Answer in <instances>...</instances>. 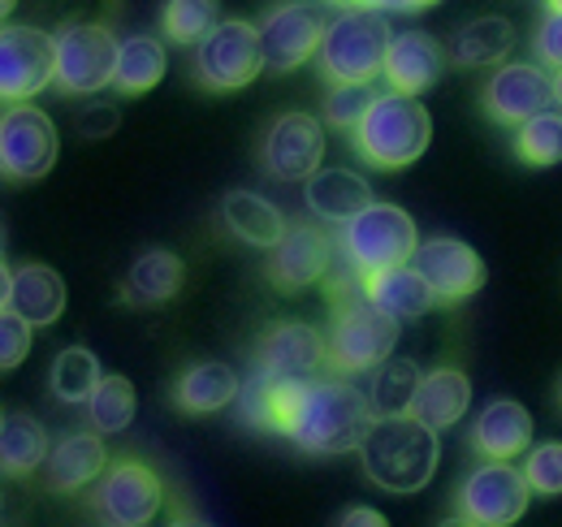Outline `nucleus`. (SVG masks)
I'll list each match as a JSON object with an SVG mask.
<instances>
[{
    "mask_svg": "<svg viewBox=\"0 0 562 527\" xmlns=\"http://www.w3.org/2000/svg\"><path fill=\"white\" fill-rule=\"evenodd\" d=\"M524 475L532 493L541 497H562V441H541L524 455Z\"/></svg>",
    "mask_w": 562,
    "mask_h": 527,
    "instance_id": "nucleus-38",
    "label": "nucleus"
},
{
    "mask_svg": "<svg viewBox=\"0 0 562 527\" xmlns=\"http://www.w3.org/2000/svg\"><path fill=\"white\" fill-rule=\"evenodd\" d=\"M546 9H550V13H562V0H546Z\"/></svg>",
    "mask_w": 562,
    "mask_h": 527,
    "instance_id": "nucleus-45",
    "label": "nucleus"
},
{
    "mask_svg": "<svg viewBox=\"0 0 562 527\" xmlns=\"http://www.w3.org/2000/svg\"><path fill=\"white\" fill-rule=\"evenodd\" d=\"M31 329H35V325L22 321L18 312H9V307L0 312V368H4V372H13V368L31 355Z\"/></svg>",
    "mask_w": 562,
    "mask_h": 527,
    "instance_id": "nucleus-39",
    "label": "nucleus"
},
{
    "mask_svg": "<svg viewBox=\"0 0 562 527\" xmlns=\"http://www.w3.org/2000/svg\"><path fill=\"white\" fill-rule=\"evenodd\" d=\"M303 199H307V212L321 216V221H334V225H347L355 212H363L372 203V187L351 173V169H316L303 187Z\"/></svg>",
    "mask_w": 562,
    "mask_h": 527,
    "instance_id": "nucleus-24",
    "label": "nucleus"
},
{
    "mask_svg": "<svg viewBox=\"0 0 562 527\" xmlns=\"http://www.w3.org/2000/svg\"><path fill=\"white\" fill-rule=\"evenodd\" d=\"M61 152L57 122L35 104H9L0 117V165L13 182H40Z\"/></svg>",
    "mask_w": 562,
    "mask_h": 527,
    "instance_id": "nucleus-9",
    "label": "nucleus"
},
{
    "mask_svg": "<svg viewBox=\"0 0 562 527\" xmlns=\"http://www.w3.org/2000/svg\"><path fill=\"white\" fill-rule=\"evenodd\" d=\"M532 53L537 61L550 69H562V13H546L537 35H532Z\"/></svg>",
    "mask_w": 562,
    "mask_h": 527,
    "instance_id": "nucleus-40",
    "label": "nucleus"
},
{
    "mask_svg": "<svg viewBox=\"0 0 562 527\" xmlns=\"http://www.w3.org/2000/svg\"><path fill=\"white\" fill-rule=\"evenodd\" d=\"M363 290H368V299L376 307H385L398 321H416L424 312L441 307L437 303V290L428 285V277H424L416 264H398V268L372 272V277H363Z\"/></svg>",
    "mask_w": 562,
    "mask_h": 527,
    "instance_id": "nucleus-23",
    "label": "nucleus"
},
{
    "mask_svg": "<svg viewBox=\"0 0 562 527\" xmlns=\"http://www.w3.org/2000/svg\"><path fill=\"white\" fill-rule=\"evenodd\" d=\"M48 462V433L35 415L26 411H4L0 419V467L9 480L35 475Z\"/></svg>",
    "mask_w": 562,
    "mask_h": 527,
    "instance_id": "nucleus-29",
    "label": "nucleus"
},
{
    "mask_svg": "<svg viewBox=\"0 0 562 527\" xmlns=\"http://www.w3.org/2000/svg\"><path fill=\"white\" fill-rule=\"evenodd\" d=\"M234 397H238V372L229 363H216V359L191 363L173 385V406L187 415H216Z\"/></svg>",
    "mask_w": 562,
    "mask_h": 527,
    "instance_id": "nucleus-27",
    "label": "nucleus"
},
{
    "mask_svg": "<svg viewBox=\"0 0 562 527\" xmlns=\"http://www.w3.org/2000/svg\"><path fill=\"white\" fill-rule=\"evenodd\" d=\"M334 264V243L321 225H290L278 247H269V281L281 294L316 285Z\"/></svg>",
    "mask_w": 562,
    "mask_h": 527,
    "instance_id": "nucleus-18",
    "label": "nucleus"
},
{
    "mask_svg": "<svg viewBox=\"0 0 562 527\" xmlns=\"http://www.w3.org/2000/svg\"><path fill=\"white\" fill-rule=\"evenodd\" d=\"M376 87L372 82H334V91L325 96V122L334 131H359V122L368 117V109L376 104Z\"/></svg>",
    "mask_w": 562,
    "mask_h": 527,
    "instance_id": "nucleus-37",
    "label": "nucleus"
},
{
    "mask_svg": "<svg viewBox=\"0 0 562 527\" xmlns=\"http://www.w3.org/2000/svg\"><path fill=\"white\" fill-rule=\"evenodd\" d=\"M554 104V74L541 66H497L481 91V109L497 126H524Z\"/></svg>",
    "mask_w": 562,
    "mask_h": 527,
    "instance_id": "nucleus-15",
    "label": "nucleus"
},
{
    "mask_svg": "<svg viewBox=\"0 0 562 527\" xmlns=\"http://www.w3.org/2000/svg\"><path fill=\"white\" fill-rule=\"evenodd\" d=\"M437 0H376V9H390V13H420V9H432Z\"/></svg>",
    "mask_w": 562,
    "mask_h": 527,
    "instance_id": "nucleus-43",
    "label": "nucleus"
},
{
    "mask_svg": "<svg viewBox=\"0 0 562 527\" xmlns=\"http://www.w3.org/2000/svg\"><path fill=\"white\" fill-rule=\"evenodd\" d=\"M325 13L307 0H285L278 4L265 26H260V40H265V69L273 74H290V69L307 66L312 57H321V40H325Z\"/></svg>",
    "mask_w": 562,
    "mask_h": 527,
    "instance_id": "nucleus-14",
    "label": "nucleus"
},
{
    "mask_svg": "<svg viewBox=\"0 0 562 527\" xmlns=\"http://www.w3.org/2000/svg\"><path fill=\"white\" fill-rule=\"evenodd\" d=\"M394 31L385 22V9L376 4H347V13L329 18L321 40V69L334 82H372L385 74Z\"/></svg>",
    "mask_w": 562,
    "mask_h": 527,
    "instance_id": "nucleus-5",
    "label": "nucleus"
},
{
    "mask_svg": "<svg viewBox=\"0 0 562 527\" xmlns=\"http://www.w3.org/2000/svg\"><path fill=\"white\" fill-rule=\"evenodd\" d=\"M165 69H169V57H165L160 40H151V35H131V40H122L113 87H117L122 96H143V91H151V87L165 78Z\"/></svg>",
    "mask_w": 562,
    "mask_h": 527,
    "instance_id": "nucleus-32",
    "label": "nucleus"
},
{
    "mask_svg": "<svg viewBox=\"0 0 562 527\" xmlns=\"http://www.w3.org/2000/svg\"><path fill=\"white\" fill-rule=\"evenodd\" d=\"M122 40L100 22H70L57 35V91L95 96L117 78Z\"/></svg>",
    "mask_w": 562,
    "mask_h": 527,
    "instance_id": "nucleus-7",
    "label": "nucleus"
},
{
    "mask_svg": "<svg viewBox=\"0 0 562 527\" xmlns=\"http://www.w3.org/2000/svg\"><path fill=\"white\" fill-rule=\"evenodd\" d=\"M338 524H368V527H381L385 524V515L381 511H368V506H355V511H347Z\"/></svg>",
    "mask_w": 562,
    "mask_h": 527,
    "instance_id": "nucleus-42",
    "label": "nucleus"
},
{
    "mask_svg": "<svg viewBox=\"0 0 562 527\" xmlns=\"http://www.w3.org/2000/svg\"><path fill=\"white\" fill-rule=\"evenodd\" d=\"M459 502H463L459 524L506 527L524 519V511L532 502V484H528L524 467H515V459H485L463 480Z\"/></svg>",
    "mask_w": 562,
    "mask_h": 527,
    "instance_id": "nucleus-8",
    "label": "nucleus"
},
{
    "mask_svg": "<svg viewBox=\"0 0 562 527\" xmlns=\"http://www.w3.org/2000/svg\"><path fill=\"white\" fill-rule=\"evenodd\" d=\"M412 264L428 277V285L437 290V303H441V307L472 299V294L485 285V277H490L485 260H481L463 238H446V234L420 243Z\"/></svg>",
    "mask_w": 562,
    "mask_h": 527,
    "instance_id": "nucleus-16",
    "label": "nucleus"
},
{
    "mask_svg": "<svg viewBox=\"0 0 562 527\" xmlns=\"http://www.w3.org/2000/svg\"><path fill=\"white\" fill-rule=\"evenodd\" d=\"M329 368V337L303 321H278L256 341V381H316Z\"/></svg>",
    "mask_w": 562,
    "mask_h": 527,
    "instance_id": "nucleus-11",
    "label": "nucleus"
},
{
    "mask_svg": "<svg viewBox=\"0 0 562 527\" xmlns=\"http://www.w3.org/2000/svg\"><path fill=\"white\" fill-rule=\"evenodd\" d=\"M420 368L412 359H381L368 377V406L376 419H390V415H412V402L420 390Z\"/></svg>",
    "mask_w": 562,
    "mask_h": 527,
    "instance_id": "nucleus-31",
    "label": "nucleus"
},
{
    "mask_svg": "<svg viewBox=\"0 0 562 527\" xmlns=\"http://www.w3.org/2000/svg\"><path fill=\"white\" fill-rule=\"evenodd\" d=\"M441 74H446V48H441L428 31H403V35H394L390 61H385V82H390V91L424 96L428 87H437Z\"/></svg>",
    "mask_w": 562,
    "mask_h": 527,
    "instance_id": "nucleus-20",
    "label": "nucleus"
},
{
    "mask_svg": "<svg viewBox=\"0 0 562 527\" xmlns=\"http://www.w3.org/2000/svg\"><path fill=\"white\" fill-rule=\"evenodd\" d=\"M182 277H187V268L173 251L151 247L131 264L126 285H122V303L126 307H160L182 290Z\"/></svg>",
    "mask_w": 562,
    "mask_h": 527,
    "instance_id": "nucleus-25",
    "label": "nucleus"
},
{
    "mask_svg": "<svg viewBox=\"0 0 562 527\" xmlns=\"http://www.w3.org/2000/svg\"><path fill=\"white\" fill-rule=\"evenodd\" d=\"M109 471V450L95 433H70L66 441H57L44 462V484L53 493H82L91 489L100 475Z\"/></svg>",
    "mask_w": 562,
    "mask_h": 527,
    "instance_id": "nucleus-22",
    "label": "nucleus"
},
{
    "mask_svg": "<svg viewBox=\"0 0 562 527\" xmlns=\"http://www.w3.org/2000/svg\"><path fill=\"white\" fill-rule=\"evenodd\" d=\"M554 104L562 109V69H554Z\"/></svg>",
    "mask_w": 562,
    "mask_h": 527,
    "instance_id": "nucleus-44",
    "label": "nucleus"
},
{
    "mask_svg": "<svg viewBox=\"0 0 562 527\" xmlns=\"http://www.w3.org/2000/svg\"><path fill=\"white\" fill-rule=\"evenodd\" d=\"M221 22H225L221 0H165V9H160L165 40H173V44H204Z\"/></svg>",
    "mask_w": 562,
    "mask_h": 527,
    "instance_id": "nucleus-34",
    "label": "nucleus"
},
{
    "mask_svg": "<svg viewBox=\"0 0 562 527\" xmlns=\"http://www.w3.org/2000/svg\"><path fill=\"white\" fill-rule=\"evenodd\" d=\"M0 303L9 312H18L22 321H31L35 329L57 325L66 312V281L61 272H53L48 264H22V268H4V290Z\"/></svg>",
    "mask_w": 562,
    "mask_h": 527,
    "instance_id": "nucleus-19",
    "label": "nucleus"
},
{
    "mask_svg": "<svg viewBox=\"0 0 562 527\" xmlns=\"http://www.w3.org/2000/svg\"><path fill=\"white\" fill-rule=\"evenodd\" d=\"M428 138H432V122H428V109L420 100L403 96V91H381L355 131V152L372 169L394 173V169H407L420 160L428 152Z\"/></svg>",
    "mask_w": 562,
    "mask_h": 527,
    "instance_id": "nucleus-4",
    "label": "nucleus"
},
{
    "mask_svg": "<svg viewBox=\"0 0 562 527\" xmlns=\"http://www.w3.org/2000/svg\"><path fill=\"white\" fill-rule=\"evenodd\" d=\"M195 69H200V82L212 91H238L247 82L260 78L265 69V40H260V26L251 22H221L209 40L195 48Z\"/></svg>",
    "mask_w": 562,
    "mask_h": 527,
    "instance_id": "nucleus-10",
    "label": "nucleus"
},
{
    "mask_svg": "<svg viewBox=\"0 0 562 527\" xmlns=\"http://www.w3.org/2000/svg\"><path fill=\"white\" fill-rule=\"evenodd\" d=\"M87 411H91L95 433H126V428L135 424L139 394H135V385H131L126 377H104L100 390L87 402Z\"/></svg>",
    "mask_w": 562,
    "mask_h": 527,
    "instance_id": "nucleus-36",
    "label": "nucleus"
},
{
    "mask_svg": "<svg viewBox=\"0 0 562 527\" xmlns=\"http://www.w3.org/2000/svg\"><path fill=\"white\" fill-rule=\"evenodd\" d=\"M225 225L234 238H243L247 247H278L281 234L290 229L281 208L273 199L256 195V191H229L225 195Z\"/></svg>",
    "mask_w": 562,
    "mask_h": 527,
    "instance_id": "nucleus-28",
    "label": "nucleus"
},
{
    "mask_svg": "<svg viewBox=\"0 0 562 527\" xmlns=\"http://www.w3.org/2000/svg\"><path fill=\"white\" fill-rule=\"evenodd\" d=\"M325 160V126L307 113H281L265 134V169L278 182H307Z\"/></svg>",
    "mask_w": 562,
    "mask_h": 527,
    "instance_id": "nucleus-17",
    "label": "nucleus"
},
{
    "mask_svg": "<svg viewBox=\"0 0 562 527\" xmlns=\"http://www.w3.org/2000/svg\"><path fill=\"white\" fill-rule=\"evenodd\" d=\"M338 4H376V0H338Z\"/></svg>",
    "mask_w": 562,
    "mask_h": 527,
    "instance_id": "nucleus-46",
    "label": "nucleus"
},
{
    "mask_svg": "<svg viewBox=\"0 0 562 527\" xmlns=\"http://www.w3.org/2000/svg\"><path fill=\"white\" fill-rule=\"evenodd\" d=\"M472 450L481 459H524L532 450V415L515 397L490 402L472 424Z\"/></svg>",
    "mask_w": 562,
    "mask_h": 527,
    "instance_id": "nucleus-21",
    "label": "nucleus"
},
{
    "mask_svg": "<svg viewBox=\"0 0 562 527\" xmlns=\"http://www.w3.org/2000/svg\"><path fill=\"white\" fill-rule=\"evenodd\" d=\"M468 402H472V381L459 368H437L420 381L412 415L420 424H428L432 433H441V428H454L468 415Z\"/></svg>",
    "mask_w": 562,
    "mask_h": 527,
    "instance_id": "nucleus-26",
    "label": "nucleus"
},
{
    "mask_svg": "<svg viewBox=\"0 0 562 527\" xmlns=\"http://www.w3.org/2000/svg\"><path fill=\"white\" fill-rule=\"evenodd\" d=\"M57 82V40L40 26L9 22L0 35V96L4 104H22Z\"/></svg>",
    "mask_w": 562,
    "mask_h": 527,
    "instance_id": "nucleus-12",
    "label": "nucleus"
},
{
    "mask_svg": "<svg viewBox=\"0 0 562 527\" xmlns=\"http://www.w3.org/2000/svg\"><path fill=\"white\" fill-rule=\"evenodd\" d=\"M48 381H53V394L61 397L66 406H78V402H91V394L104 381V372H100V359L87 346H70V350H61L53 359Z\"/></svg>",
    "mask_w": 562,
    "mask_h": 527,
    "instance_id": "nucleus-33",
    "label": "nucleus"
},
{
    "mask_svg": "<svg viewBox=\"0 0 562 527\" xmlns=\"http://www.w3.org/2000/svg\"><path fill=\"white\" fill-rule=\"evenodd\" d=\"M91 502H95V515H100L104 524L143 527L156 519V511H160V502H165V484H160V475H156L147 462L122 459L100 475Z\"/></svg>",
    "mask_w": 562,
    "mask_h": 527,
    "instance_id": "nucleus-13",
    "label": "nucleus"
},
{
    "mask_svg": "<svg viewBox=\"0 0 562 527\" xmlns=\"http://www.w3.org/2000/svg\"><path fill=\"white\" fill-rule=\"evenodd\" d=\"M329 307H334V333H329V368L355 377L372 372L381 359L394 355L398 341V316L376 307L363 290V277L347 264V272L329 277Z\"/></svg>",
    "mask_w": 562,
    "mask_h": 527,
    "instance_id": "nucleus-2",
    "label": "nucleus"
},
{
    "mask_svg": "<svg viewBox=\"0 0 562 527\" xmlns=\"http://www.w3.org/2000/svg\"><path fill=\"white\" fill-rule=\"evenodd\" d=\"M247 419L290 437L307 455H351L376 424L368 394L342 372L316 381H251Z\"/></svg>",
    "mask_w": 562,
    "mask_h": 527,
    "instance_id": "nucleus-1",
    "label": "nucleus"
},
{
    "mask_svg": "<svg viewBox=\"0 0 562 527\" xmlns=\"http://www.w3.org/2000/svg\"><path fill=\"white\" fill-rule=\"evenodd\" d=\"M359 459L376 489L407 497V493H420L432 480V471L441 462V441L416 415H390V419L372 424L368 441L359 446Z\"/></svg>",
    "mask_w": 562,
    "mask_h": 527,
    "instance_id": "nucleus-3",
    "label": "nucleus"
},
{
    "mask_svg": "<svg viewBox=\"0 0 562 527\" xmlns=\"http://www.w3.org/2000/svg\"><path fill=\"white\" fill-rule=\"evenodd\" d=\"M13 4H18V0H4V13H13Z\"/></svg>",
    "mask_w": 562,
    "mask_h": 527,
    "instance_id": "nucleus-47",
    "label": "nucleus"
},
{
    "mask_svg": "<svg viewBox=\"0 0 562 527\" xmlns=\"http://www.w3.org/2000/svg\"><path fill=\"white\" fill-rule=\"evenodd\" d=\"M113 131H117V109L104 104V100L87 104V113L78 117V134H82V138H104V134H113Z\"/></svg>",
    "mask_w": 562,
    "mask_h": 527,
    "instance_id": "nucleus-41",
    "label": "nucleus"
},
{
    "mask_svg": "<svg viewBox=\"0 0 562 527\" xmlns=\"http://www.w3.org/2000/svg\"><path fill=\"white\" fill-rule=\"evenodd\" d=\"M515 152L524 165H537V169H550L562 160V113L559 109H546L537 117H528L524 126H515Z\"/></svg>",
    "mask_w": 562,
    "mask_h": 527,
    "instance_id": "nucleus-35",
    "label": "nucleus"
},
{
    "mask_svg": "<svg viewBox=\"0 0 562 527\" xmlns=\"http://www.w3.org/2000/svg\"><path fill=\"white\" fill-rule=\"evenodd\" d=\"M416 247H420L416 221L398 203H376V199L363 212H355L351 221L342 225V234H338V251L359 277L412 264Z\"/></svg>",
    "mask_w": 562,
    "mask_h": 527,
    "instance_id": "nucleus-6",
    "label": "nucleus"
},
{
    "mask_svg": "<svg viewBox=\"0 0 562 527\" xmlns=\"http://www.w3.org/2000/svg\"><path fill=\"white\" fill-rule=\"evenodd\" d=\"M515 48V26L506 18H472L454 31L450 40V57L454 66H468V69H481V66H502L506 53Z\"/></svg>",
    "mask_w": 562,
    "mask_h": 527,
    "instance_id": "nucleus-30",
    "label": "nucleus"
}]
</instances>
